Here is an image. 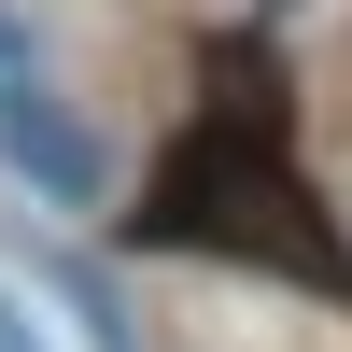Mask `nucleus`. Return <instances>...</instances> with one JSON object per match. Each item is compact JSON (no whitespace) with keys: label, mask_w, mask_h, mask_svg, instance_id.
Returning a JSON list of instances; mask_svg holds the SVG:
<instances>
[{"label":"nucleus","mask_w":352,"mask_h":352,"mask_svg":"<svg viewBox=\"0 0 352 352\" xmlns=\"http://www.w3.org/2000/svg\"><path fill=\"white\" fill-rule=\"evenodd\" d=\"M127 240H141V254L282 268V282H310V296L352 310V240H338V212L310 197V169H296V99H282V56H268V43H212L197 113H184V141L155 155Z\"/></svg>","instance_id":"nucleus-1"},{"label":"nucleus","mask_w":352,"mask_h":352,"mask_svg":"<svg viewBox=\"0 0 352 352\" xmlns=\"http://www.w3.org/2000/svg\"><path fill=\"white\" fill-rule=\"evenodd\" d=\"M0 169H28V184H43V197H71V212L99 197V141H85V127H71V113H56L28 71H0Z\"/></svg>","instance_id":"nucleus-2"},{"label":"nucleus","mask_w":352,"mask_h":352,"mask_svg":"<svg viewBox=\"0 0 352 352\" xmlns=\"http://www.w3.org/2000/svg\"><path fill=\"white\" fill-rule=\"evenodd\" d=\"M0 352H43V338H28V310H14V296H0Z\"/></svg>","instance_id":"nucleus-3"},{"label":"nucleus","mask_w":352,"mask_h":352,"mask_svg":"<svg viewBox=\"0 0 352 352\" xmlns=\"http://www.w3.org/2000/svg\"><path fill=\"white\" fill-rule=\"evenodd\" d=\"M14 56H28V43H14V14H0V71H14Z\"/></svg>","instance_id":"nucleus-4"}]
</instances>
